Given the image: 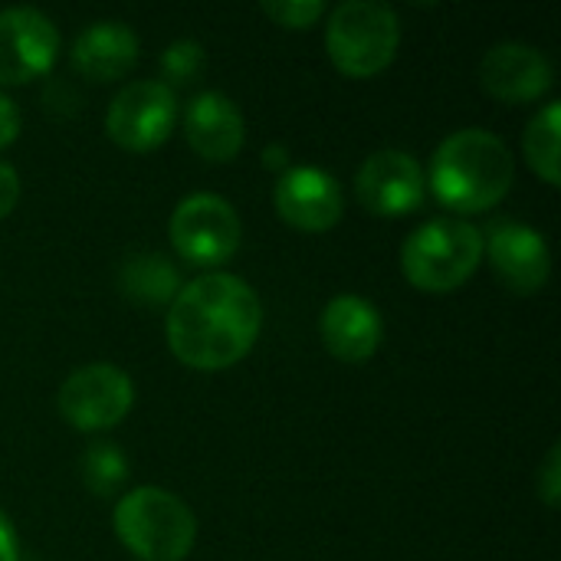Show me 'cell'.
<instances>
[{"label":"cell","mask_w":561,"mask_h":561,"mask_svg":"<svg viewBox=\"0 0 561 561\" xmlns=\"http://www.w3.org/2000/svg\"><path fill=\"white\" fill-rule=\"evenodd\" d=\"M20 135V108L10 95L0 92V151L10 148Z\"/></svg>","instance_id":"23"},{"label":"cell","mask_w":561,"mask_h":561,"mask_svg":"<svg viewBox=\"0 0 561 561\" xmlns=\"http://www.w3.org/2000/svg\"><path fill=\"white\" fill-rule=\"evenodd\" d=\"M56 404H59L62 421L82 434L112 431L115 424L128 417L135 404V385L118 365L95 362V365L76 368L62 381Z\"/></svg>","instance_id":"7"},{"label":"cell","mask_w":561,"mask_h":561,"mask_svg":"<svg viewBox=\"0 0 561 561\" xmlns=\"http://www.w3.org/2000/svg\"><path fill=\"white\" fill-rule=\"evenodd\" d=\"M16 201H20V174L10 164L0 161V220L10 217Z\"/></svg>","instance_id":"24"},{"label":"cell","mask_w":561,"mask_h":561,"mask_svg":"<svg viewBox=\"0 0 561 561\" xmlns=\"http://www.w3.org/2000/svg\"><path fill=\"white\" fill-rule=\"evenodd\" d=\"M559 125H561V102L542 105L533 122L526 125V161L529 168L552 187L561 184V158H559Z\"/></svg>","instance_id":"18"},{"label":"cell","mask_w":561,"mask_h":561,"mask_svg":"<svg viewBox=\"0 0 561 561\" xmlns=\"http://www.w3.org/2000/svg\"><path fill=\"white\" fill-rule=\"evenodd\" d=\"M69 56L79 76L92 82H112L138 62V36L122 20H99L76 36Z\"/></svg>","instance_id":"16"},{"label":"cell","mask_w":561,"mask_h":561,"mask_svg":"<svg viewBox=\"0 0 561 561\" xmlns=\"http://www.w3.org/2000/svg\"><path fill=\"white\" fill-rule=\"evenodd\" d=\"M158 66H161V76H164L161 79L164 85H181V82H194L204 72L207 56H204V46L197 39H178L161 53Z\"/></svg>","instance_id":"20"},{"label":"cell","mask_w":561,"mask_h":561,"mask_svg":"<svg viewBox=\"0 0 561 561\" xmlns=\"http://www.w3.org/2000/svg\"><path fill=\"white\" fill-rule=\"evenodd\" d=\"M115 536L141 561H184L197 542V519L191 506L161 490L138 486L115 503Z\"/></svg>","instance_id":"3"},{"label":"cell","mask_w":561,"mask_h":561,"mask_svg":"<svg viewBox=\"0 0 561 561\" xmlns=\"http://www.w3.org/2000/svg\"><path fill=\"white\" fill-rule=\"evenodd\" d=\"M483 250L490 253V266L496 270V276L510 293L536 296L549 283L552 250L536 227L516 220L493 224L483 240Z\"/></svg>","instance_id":"12"},{"label":"cell","mask_w":561,"mask_h":561,"mask_svg":"<svg viewBox=\"0 0 561 561\" xmlns=\"http://www.w3.org/2000/svg\"><path fill=\"white\" fill-rule=\"evenodd\" d=\"M263 13L273 23H279L283 30H309L325 13V3H319V0H266Z\"/></svg>","instance_id":"21"},{"label":"cell","mask_w":561,"mask_h":561,"mask_svg":"<svg viewBox=\"0 0 561 561\" xmlns=\"http://www.w3.org/2000/svg\"><path fill=\"white\" fill-rule=\"evenodd\" d=\"M118 283H122V293L135 302H145V306H164L178 296L181 289V276L178 270L158 256V253H135L122 263L118 270Z\"/></svg>","instance_id":"17"},{"label":"cell","mask_w":561,"mask_h":561,"mask_svg":"<svg viewBox=\"0 0 561 561\" xmlns=\"http://www.w3.org/2000/svg\"><path fill=\"white\" fill-rule=\"evenodd\" d=\"M355 194L368 214L378 217H408L427 197V174L421 161L408 151L385 148L375 151L355 181Z\"/></svg>","instance_id":"10"},{"label":"cell","mask_w":561,"mask_h":561,"mask_svg":"<svg viewBox=\"0 0 561 561\" xmlns=\"http://www.w3.org/2000/svg\"><path fill=\"white\" fill-rule=\"evenodd\" d=\"M79 473H82V483H85V490L92 496L108 500V496H115L125 486V480H128V460H125V454L115 444L99 440V444H92L82 454Z\"/></svg>","instance_id":"19"},{"label":"cell","mask_w":561,"mask_h":561,"mask_svg":"<svg viewBox=\"0 0 561 561\" xmlns=\"http://www.w3.org/2000/svg\"><path fill=\"white\" fill-rule=\"evenodd\" d=\"M322 345L348 365H362L378 355L385 342L381 312L362 296H335L319 316Z\"/></svg>","instance_id":"15"},{"label":"cell","mask_w":561,"mask_h":561,"mask_svg":"<svg viewBox=\"0 0 561 561\" xmlns=\"http://www.w3.org/2000/svg\"><path fill=\"white\" fill-rule=\"evenodd\" d=\"M184 138L204 161H233L247 141V122L240 105L224 92L194 95L184 108Z\"/></svg>","instance_id":"14"},{"label":"cell","mask_w":561,"mask_h":561,"mask_svg":"<svg viewBox=\"0 0 561 561\" xmlns=\"http://www.w3.org/2000/svg\"><path fill=\"white\" fill-rule=\"evenodd\" d=\"M59 30L36 7L0 10V85H23L53 69Z\"/></svg>","instance_id":"9"},{"label":"cell","mask_w":561,"mask_h":561,"mask_svg":"<svg viewBox=\"0 0 561 561\" xmlns=\"http://www.w3.org/2000/svg\"><path fill=\"white\" fill-rule=\"evenodd\" d=\"M539 496L549 510H559L561 500V447L556 444L549 454H546V463L539 470Z\"/></svg>","instance_id":"22"},{"label":"cell","mask_w":561,"mask_h":561,"mask_svg":"<svg viewBox=\"0 0 561 561\" xmlns=\"http://www.w3.org/2000/svg\"><path fill=\"white\" fill-rule=\"evenodd\" d=\"M20 559V542L13 533V523L0 513V561H16Z\"/></svg>","instance_id":"25"},{"label":"cell","mask_w":561,"mask_h":561,"mask_svg":"<svg viewBox=\"0 0 561 561\" xmlns=\"http://www.w3.org/2000/svg\"><path fill=\"white\" fill-rule=\"evenodd\" d=\"M178 122V95L161 79L128 82L105 112L108 138L125 151H154L161 148Z\"/></svg>","instance_id":"8"},{"label":"cell","mask_w":561,"mask_h":561,"mask_svg":"<svg viewBox=\"0 0 561 561\" xmlns=\"http://www.w3.org/2000/svg\"><path fill=\"white\" fill-rule=\"evenodd\" d=\"M510 145L486 128H463L440 141L431 161L434 197L457 214L493 210L513 187Z\"/></svg>","instance_id":"2"},{"label":"cell","mask_w":561,"mask_h":561,"mask_svg":"<svg viewBox=\"0 0 561 561\" xmlns=\"http://www.w3.org/2000/svg\"><path fill=\"white\" fill-rule=\"evenodd\" d=\"M556 82V69L542 49L526 43H496L483 53L480 62V85L510 105L542 99Z\"/></svg>","instance_id":"13"},{"label":"cell","mask_w":561,"mask_h":561,"mask_svg":"<svg viewBox=\"0 0 561 561\" xmlns=\"http://www.w3.org/2000/svg\"><path fill=\"white\" fill-rule=\"evenodd\" d=\"M273 204L289 227L302 233H325L342 220L345 194L329 171L299 164L283 171V178L273 187Z\"/></svg>","instance_id":"11"},{"label":"cell","mask_w":561,"mask_h":561,"mask_svg":"<svg viewBox=\"0 0 561 561\" xmlns=\"http://www.w3.org/2000/svg\"><path fill=\"white\" fill-rule=\"evenodd\" d=\"M483 260V233L457 217H437L421 224L401 247V270L421 293L460 289Z\"/></svg>","instance_id":"4"},{"label":"cell","mask_w":561,"mask_h":561,"mask_svg":"<svg viewBox=\"0 0 561 561\" xmlns=\"http://www.w3.org/2000/svg\"><path fill=\"white\" fill-rule=\"evenodd\" d=\"M263 329L253 286L233 273H204L178 289L168 309V345L194 371H224L250 355Z\"/></svg>","instance_id":"1"},{"label":"cell","mask_w":561,"mask_h":561,"mask_svg":"<svg viewBox=\"0 0 561 561\" xmlns=\"http://www.w3.org/2000/svg\"><path fill=\"white\" fill-rule=\"evenodd\" d=\"M401 43L398 13L378 0H345L329 13L325 49L348 79H371L391 66Z\"/></svg>","instance_id":"5"},{"label":"cell","mask_w":561,"mask_h":561,"mask_svg":"<svg viewBox=\"0 0 561 561\" xmlns=\"http://www.w3.org/2000/svg\"><path fill=\"white\" fill-rule=\"evenodd\" d=\"M171 247L181 260L194 266H224L237 256L243 243V224L237 207L220 194H191L184 197L168 224Z\"/></svg>","instance_id":"6"},{"label":"cell","mask_w":561,"mask_h":561,"mask_svg":"<svg viewBox=\"0 0 561 561\" xmlns=\"http://www.w3.org/2000/svg\"><path fill=\"white\" fill-rule=\"evenodd\" d=\"M263 168H270V171H289V151H286V145H266L263 148Z\"/></svg>","instance_id":"26"}]
</instances>
